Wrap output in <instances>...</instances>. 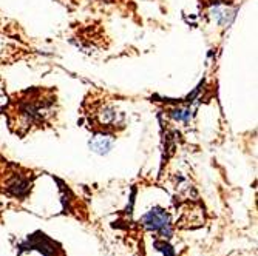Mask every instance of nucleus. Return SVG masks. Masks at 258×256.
I'll list each match as a JSON object with an SVG mask.
<instances>
[{"label": "nucleus", "instance_id": "f257e3e1", "mask_svg": "<svg viewBox=\"0 0 258 256\" xmlns=\"http://www.w3.org/2000/svg\"><path fill=\"white\" fill-rule=\"evenodd\" d=\"M8 124L13 133L25 136L28 131L51 127L57 116L54 90L33 88L16 95L8 105Z\"/></svg>", "mask_w": 258, "mask_h": 256}, {"label": "nucleus", "instance_id": "20e7f679", "mask_svg": "<svg viewBox=\"0 0 258 256\" xmlns=\"http://www.w3.org/2000/svg\"><path fill=\"white\" fill-rule=\"evenodd\" d=\"M155 247L159 250V251H162L166 256H175V250L167 244V242H161V241H156L155 242Z\"/></svg>", "mask_w": 258, "mask_h": 256}, {"label": "nucleus", "instance_id": "f03ea898", "mask_svg": "<svg viewBox=\"0 0 258 256\" xmlns=\"http://www.w3.org/2000/svg\"><path fill=\"white\" fill-rule=\"evenodd\" d=\"M144 227H147L149 230L153 231H159L162 236H170L172 235V228H170V221H169V215L166 210H162L159 207H155L149 213H146L143 216Z\"/></svg>", "mask_w": 258, "mask_h": 256}, {"label": "nucleus", "instance_id": "7ed1b4c3", "mask_svg": "<svg viewBox=\"0 0 258 256\" xmlns=\"http://www.w3.org/2000/svg\"><path fill=\"white\" fill-rule=\"evenodd\" d=\"M20 248L22 250H34L36 248V250L42 251L45 256H51L50 251H56L54 244L48 238H46L45 235H42V233H36V235L30 236L25 244L20 245Z\"/></svg>", "mask_w": 258, "mask_h": 256}]
</instances>
